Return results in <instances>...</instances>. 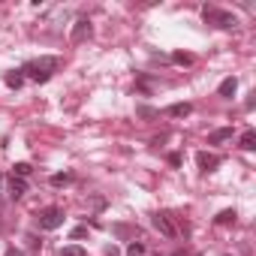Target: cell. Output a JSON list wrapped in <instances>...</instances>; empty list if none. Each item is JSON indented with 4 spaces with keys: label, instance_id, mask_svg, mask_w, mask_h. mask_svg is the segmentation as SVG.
Instances as JSON below:
<instances>
[{
    "label": "cell",
    "instance_id": "cell-1",
    "mask_svg": "<svg viewBox=\"0 0 256 256\" xmlns=\"http://www.w3.org/2000/svg\"><path fill=\"white\" fill-rule=\"evenodd\" d=\"M58 70H60V58H36V60H28L18 72H22L24 78H30V82L42 84V82H48Z\"/></svg>",
    "mask_w": 256,
    "mask_h": 256
},
{
    "label": "cell",
    "instance_id": "cell-2",
    "mask_svg": "<svg viewBox=\"0 0 256 256\" xmlns=\"http://www.w3.org/2000/svg\"><path fill=\"white\" fill-rule=\"evenodd\" d=\"M202 18H205V24H214V28H220V30H229V28L238 24V18H235L232 12L217 10V6H205V10H202Z\"/></svg>",
    "mask_w": 256,
    "mask_h": 256
},
{
    "label": "cell",
    "instance_id": "cell-3",
    "mask_svg": "<svg viewBox=\"0 0 256 256\" xmlns=\"http://www.w3.org/2000/svg\"><path fill=\"white\" fill-rule=\"evenodd\" d=\"M36 226H40L42 232H54V229H60V226H64V208H58V205L42 208V211L36 214Z\"/></svg>",
    "mask_w": 256,
    "mask_h": 256
},
{
    "label": "cell",
    "instance_id": "cell-4",
    "mask_svg": "<svg viewBox=\"0 0 256 256\" xmlns=\"http://www.w3.org/2000/svg\"><path fill=\"white\" fill-rule=\"evenodd\" d=\"M151 226H154L160 235H166V238H178V235H181V229H178V223H175V217H172L169 211H157V214L151 217Z\"/></svg>",
    "mask_w": 256,
    "mask_h": 256
},
{
    "label": "cell",
    "instance_id": "cell-5",
    "mask_svg": "<svg viewBox=\"0 0 256 256\" xmlns=\"http://www.w3.org/2000/svg\"><path fill=\"white\" fill-rule=\"evenodd\" d=\"M94 36V24L88 22V18H78L76 24H72V34H70V42L72 46H82L84 40H90Z\"/></svg>",
    "mask_w": 256,
    "mask_h": 256
},
{
    "label": "cell",
    "instance_id": "cell-6",
    "mask_svg": "<svg viewBox=\"0 0 256 256\" xmlns=\"http://www.w3.org/2000/svg\"><path fill=\"white\" fill-rule=\"evenodd\" d=\"M196 163H199L202 172H214V169L220 166V157L211 154V151H199V154H196Z\"/></svg>",
    "mask_w": 256,
    "mask_h": 256
},
{
    "label": "cell",
    "instance_id": "cell-7",
    "mask_svg": "<svg viewBox=\"0 0 256 256\" xmlns=\"http://www.w3.org/2000/svg\"><path fill=\"white\" fill-rule=\"evenodd\" d=\"M24 193H28V178L10 175V196H12V199H22Z\"/></svg>",
    "mask_w": 256,
    "mask_h": 256
},
{
    "label": "cell",
    "instance_id": "cell-8",
    "mask_svg": "<svg viewBox=\"0 0 256 256\" xmlns=\"http://www.w3.org/2000/svg\"><path fill=\"white\" fill-rule=\"evenodd\" d=\"M232 139V126H217L214 133H208V145H223Z\"/></svg>",
    "mask_w": 256,
    "mask_h": 256
},
{
    "label": "cell",
    "instance_id": "cell-9",
    "mask_svg": "<svg viewBox=\"0 0 256 256\" xmlns=\"http://www.w3.org/2000/svg\"><path fill=\"white\" fill-rule=\"evenodd\" d=\"M235 90H238V78H235V76L223 78V82H220V88H217V94H220V96H226V100H232V96H235Z\"/></svg>",
    "mask_w": 256,
    "mask_h": 256
},
{
    "label": "cell",
    "instance_id": "cell-10",
    "mask_svg": "<svg viewBox=\"0 0 256 256\" xmlns=\"http://www.w3.org/2000/svg\"><path fill=\"white\" fill-rule=\"evenodd\" d=\"M190 112H193V106H190V102H175V106H169V108H166V114H169V118H187Z\"/></svg>",
    "mask_w": 256,
    "mask_h": 256
},
{
    "label": "cell",
    "instance_id": "cell-11",
    "mask_svg": "<svg viewBox=\"0 0 256 256\" xmlns=\"http://www.w3.org/2000/svg\"><path fill=\"white\" fill-rule=\"evenodd\" d=\"M235 217H238L235 208H226V211H220V214L214 217V223H217V226H229V223H235Z\"/></svg>",
    "mask_w": 256,
    "mask_h": 256
},
{
    "label": "cell",
    "instance_id": "cell-12",
    "mask_svg": "<svg viewBox=\"0 0 256 256\" xmlns=\"http://www.w3.org/2000/svg\"><path fill=\"white\" fill-rule=\"evenodd\" d=\"M4 82H6V88H16V90H18V88L24 84V76L12 70V72H6V76H4Z\"/></svg>",
    "mask_w": 256,
    "mask_h": 256
},
{
    "label": "cell",
    "instance_id": "cell-13",
    "mask_svg": "<svg viewBox=\"0 0 256 256\" xmlns=\"http://www.w3.org/2000/svg\"><path fill=\"white\" fill-rule=\"evenodd\" d=\"M241 151H256V133L253 130H247L241 136Z\"/></svg>",
    "mask_w": 256,
    "mask_h": 256
},
{
    "label": "cell",
    "instance_id": "cell-14",
    "mask_svg": "<svg viewBox=\"0 0 256 256\" xmlns=\"http://www.w3.org/2000/svg\"><path fill=\"white\" fill-rule=\"evenodd\" d=\"M72 181V172H58V175H52V187H64V184H70Z\"/></svg>",
    "mask_w": 256,
    "mask_h": 256
},
{
    "label": "cell",
    "instance_id": "cell-15",
    "mask_svg": "<svg viewBox=\"0 0 256 256\" xmlns=\"http://www.w3.org/2000/svg\"><path fill=\"white\" fill-rule=\"evenodd\" d=\"M60 256H88V250H84V247H78V244H70V247H64V250H60Z\"/></svg>",
    "mask_w": 256,
    "mask_h": 256
},
{
    "label": "cell",
    "instance_id": "cell-16",
    "mask_svg": "<svg viewBox=\"0 0 256 256\" xmlns=\"http://www.w3.org/2000/svg\"><path fill=\"white\" fill-rule=\"evenodd\" d=\"M126 256H145V244H142V241H130V247H126Z\"/></svg>",
    "mask_w": 256,
    "mask_h": 256
},
{
    "label": "cell",
    "instance_id": "cell-17",
    "mask_svg": "<svg viewBox=\"0 0 256 256\" xmlns=\"http://www.w3.org/2000/svg\"><path fill=\"white\" fill-rule=\"evenodd\" d=\"M172 60H175V64H181V66H190V64H193V54H187V52H175V54H172Z\"/></svg>",
    "mask_w": 256,
    "mask_h": 256
},
{
    "label": "cell",
    "instance_id": "cell-18",
    "mask_svg": "<svg viewBox=\"0 0 256 256\" xmlns=\"http://www.w3.org/2000/svg\"><path fill=\"white\" fill-rule=\"evenodd\" d=\"M136 114H139V118H148V120H151V118H157L160 112H157V108H151V106H139V108H136Z\"/></svg>",
    "mask_w": 256,
    "mask_h": 256
},
{
    "label": "cell",
    "instance_id": "cell-19",
    "mask_svg": "<svg viewBox=\"0 0 256 256\" xmlns=\"http://www.w3.org/2000/svg\"><path fill=\"white\" fill-rule=\"evenodd\" d=\"M12 175L28 178V175H30V163H16V166H12Z\"/></svg>",
    "mask_w": 256,
    "mask_h": 256
},
{
    "label": "cell",
    "instance_id": "cell-20",
    "mask_svg": "<svg viewBox=\"0 0 256 256\" xmlns=\"http://www.w3.org/2000/svg\"><path fill=\"white\" fill-rule=\"evenodd\" d=\"M88 235V226H76L72 232H70V238H84Z\"/></svg>",
    "mask_w": 256,
    "mask_h": 256
},
{
    "label": "cell",
    "instance_id": "cell-21",
    "mask_svg": "<svg viewBox=\"0 0 256 256\" xmlns=\"http://www.w3.org/2000/svg\"><path fill=\"white\" fill-rule=\"evenodd\" d=\"M169 163L172 166H181V154H169Z\"/></svg>",
    "mask_w": 256,
    "mask_h": 256
},
{
    "label": "cell",
    "instance_id": "cell-22",
    "mask_svg": "<svg viewBox=\"0 0 256 256\" xmlns=\"http://www.w3.org/2000/svg\"><path fill=\"white\" fill-rule=\"evenodd\" d=\"M6 256H22V253L18 250H6Z\"/></svg>",
    "mask_w": 256,
    "mask_h": 256
},
{
    "label": "cell",
    "instance_id": "cell-23",
    "mask_svg": "<svg viewBox=\"0 0 256 256\" xmlns=\"http://www.w3.org/2000/svg\"><path fill=\"white\" fill-rule=\"evenodd\" d=\"M0 226H4V223H0Z\"/></svg>",
    "mask_w": 256,
    "mask_h": 256
}]
</instances>
